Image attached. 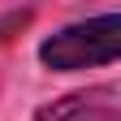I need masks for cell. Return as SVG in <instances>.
Returning <instances> with one entry per match:
<instances>
[{
  "instance_id": "cell-1",
  "label": "cell",
  "mask_w": 121,
  "mask_h": 121,
  "mask_svg": "<svg viewBox=\"0 0 121 121\" xmlns=\"http://www.w3.org/2000/svg\"><path fill=\"white\" fill-rule=\"evenodd\" d=\"M121 56V17L117 13H104V17H91L78 26L56 30L52 39L39 43V60L48 69H91V65H112Z\"/></svg>"
}]
</instances>
